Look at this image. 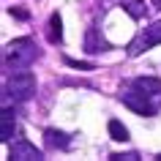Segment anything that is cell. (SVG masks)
<instances>
[{
	"instance_id": "1",
	"label": "cell",
	"mask_w": 161,
	"mask_h": 161,
	"mask_svg": "<svg viewBox=\"0 0 161 161\" xmlns=\"http://www.w3.org/2000/svg\"><path fill=\"white\" fill-rule=\"evenodd\" d=\"M38 58V47L33 38H14L6 47V66L8 68H27Z\"/></svg>"
},
{
	"instance_id": "2",
	"label": "cell",
	"mask_w": 161,
	"mask_h": 161,
	"mask_svg": "<svg viewBox=\"0 0 161 161\" xmlns=\"http://www.w3.org/2000/svg\"><path fill=\"white\" fill-rule=\"evenodd\" d=\"M6 96H11L14 101H27L36 96V76L25 68H14V74L6 79Z\"/></svg>"
},
{
	"instance_id": "3",
	"label": "cell",
	"mask_w": 161,
	"mask_h": 161,
	"mask_svg": "<svg viewBox=\"0 0 161 161\" xmlns=\"http://www.w3.org/2000/svg\"><path fill=\"white\" fill-rule=\"evenodd\" d=\"M120 101L126 104L128 109H134L136 115H153V107H150V101H147V93H142V90H128V93H123L120 96Z\"/></svg>"
},
{
	"instance_id": "4",
	"label": "cell",
	"mask_w": 161,
	"mask_h": 161,
	"mask_svg": "<svg viewBox=\"0 0 161 161\" xmlns=\"http://www.w3.org/2000/svg\"><path fill=\"white\" fill-rule=\"evenodd\" d=\"M8 156H11L14 161H41V158H44L41 150H38L36 145H30L27 139H17V142L11 145Z\"/></svg>"
},
{
	"instance_id": "5",
	"label": "cell",
	"mask_w": 161,
	"mask_h": 161,
	"mask_svg": "<svg viewBox=\"0 0 161 161\" xmlns=\"http://www.w3.org/2000/svg\"><path fill=\"white\" fill-rule=\"evenodd\" d=\"M14 131H17V115L11 107H3L0 112V139L3 142H11L14 139Z\"/></svg>"
},
{
	"instance_id": "6",
	"label": "cell",
	"mask_w": 161,
	"mask_h": 161,
	"mask_svg": "<svg viewBox=\"0 0 161 161\" xmlns=\"http://www.w3.org/2000/svg\"><path fill=\"white\" fill-rule=\"evenodd\" d=\"M44 142H47V147H52V150H68L71 139H68V134L60 131V128H47V131H44Z\"/></svg>"
},
{
	"instance_id": "7",
	"label": "cell",
	"mask_w": 161,
	"mask_h": 161,
	"mask_svg": "<svg viewBox=\"0 0 161 161\" xmlns=\"http://www.w3.org/2000/svg\"><path fill=\"white\" fill-rule=\"evenodd\" d=\"M85 49L90 52V55H96V52H107V49H109V44L101 38V33H98L96 27H87V33H85Z\"/></svg>"
},
{
	"instance_id": "8",
	"label": "cell",
	"mask_w": 161,
	"mask_h": 161,
	"mask_svg": "<svg viewBox=\"0 0 161 161\" xmlns=\"http://www.w3.org/2000/svg\"><path fill=\"white\" fill-rule=\"evenodd\" d=\"M134 87L142 90V93H147V96H158L161 93V79L158 76H136Z\"/></svg>"
},
{
	"instance_id": "9",
	"label": "cell",
	"mask_w": 161,
	"mask_h": 161,
	"mask_svg": "<svg viewBox=\"0 0 161 161\" xmlns=\"http://www.w3.org/2000/svg\"><path fill=\"white\" fill-rule=\"evenodd\" d=\"M47 27H49V30H47V38H49L52 44H60V41H63V19H60V14H52Z\"/></svg>"
},
{
	"instance_id": "10",
	"label": "cell",
	"mask_w": 161,
	"mask_h": 161,
	"mask_svg": "<svg viewBox=\"0 0 161 161\" xmlns=\"http://www.w3.org/2000/svg\"><path fill=\"white\" fill-rule=\"evenodd\" d=\"M107 131H109V136L115 139V142H128L131 136H128V128L120 123V120H109L107 123Z\"/></svg>"
},
{
	"instance_id": "11",
	"label": "cell",
	"mask_w": 161,
	"mask_h": 161,
	"mask_svg": "<svg viewBox=\"0 0 161 161\" xmlns=\"http://www.w3.org/2000/svg\"><path fill=\"white\" fill-rule=\"evenodd\" d=\"M145 38H147L150 47H158V44H161V19H158V22H153L150 27H145Z\"/></svg>"
},
{
	"instance_id": "12",
	"label": "cell",
	"mask_w": 161,
	"mask_h": 161,
	"mask_svg": "<svg viewBox=\"0 0 161 161\" xmlns=\"http://www.w3.org/2000/svg\"><path fill=\"white\" fill-rule=\"evenodd\" d=\"M126 14L131 19H142L145 17V0H131V3H126Z\"/></svg>"
},
{
	"instance_id": "13",
	"label": "cell",
	"mask_w": 161,
	"mask_h": 161,
	"mask_svg": "<svg viewBox=\"0 0 161 161\" xmlns=\"http://www.w3.org/2000/svg\"><path fill=\"white\" fill-rule=\"evenodd\" d=\"M147 47H150V44H147V38H145V33H142V36H136L134 41H131V47H128V55H131V58H136V55H142Z\"/></svg>"
},
{
	"instance_id": "14",
	"label": "cell",
	"mask_w": 161,
	"mask_h": 161,
	"mask_svg": "<svg viewBox=\"0 0 161 161\" xmlns=\"http://www.w3.org/2000/svg\"><path fill=\"white\" fill-rule=\"evenodd\" d=\"M66 63H68L71 68H93L90 63H79V60H71V58H66Z\"/></svg>"
},
{
	"instance_id": "15",
	"label": "cell",
	"mask_w": 161,
	"mask_h": 161,
	"mask_svg": "<svg viewBox=\"0 0 161 161\" xmlns=\"http://www.w3.org/2000/svg\"><path fill=\"white\" fill-rule=\"evenodd\" d=\"M11 14H14V17H17V19H27V11H22V8H17V11L11 8Z\"/></svg>"
},
{
	"instance_id": "16",
	"label": "cell",
	"mask_w": 161,
	"mask_h": 161,
	"mask_svg": "<svg viewBox=\"0 0 161 161\" xmlns=\"http://www.w3.org/2000/svg\"><path fill=\"white\" fill-rule=\"evenodd\" d=\"M153 8H161V0H153Z\"/></svg>"
},
{
	"instance_id": "17",
	"label": "cell",
	"mask_w": 161,
	"mask_h": 161,
	"mask_svg": "<svg viewBox=\"0 0 161 161\" xmlns=\"http://www.w3.org/2000/svg\"><path fill=\"white\" fill-rule=\"evenodd\" d=\"M156 158H158V161H161V153H158V156H156Z\"/></svg>"
}]
</instances>
